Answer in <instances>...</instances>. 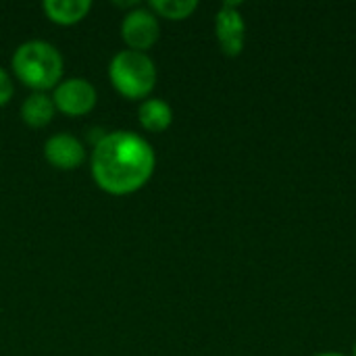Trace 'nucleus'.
<instances>
[{"label":"nucleus","mask_w":356,"mask_h":356,"mask_svg":"<svg viewBox=\"0 0 356 356\" xmlns=\"http://www.w3.org/2000/svg\"><path fill=\"white\" fill-rule=\"evenodd\" d=\"M313 356H344V355H340V353H319V355H313Z\"/></svg>","instance_id":"ddd939ff"},{"label":"nucleus","mask_w":356,"mask_h":356,"mask_svg":"<svg viewBox=\"0 0 356 356\" xmlns=\"http://www.w3.org/2000/svg\"><path fill=\"white\" fill-rule=\"evenodd\" d=\"M42 8L50 21L58 25H73L88 17L92 0H44Z\"/></svg>","instance_id":"1a4fd4ad"},{"label":"nucleus","mask_w":356,"mask_h":356,"mask_svg":"<svg viewBox=\"0 0 356 356\" xmlns=\"http://www.w3.org/2000/svg\"><path fill=\"white\" fill-rule=\"evenodd\" d=\"M108 79L121 96L131 100H146L156 83V65L146 52L127 48L111 58Z\"/></svg>","instance_id":"7ed1b4c3"},{"label":"nucleus","mask_w":356,"mask_h":356,"mask_svg":"<svg viewBox=\"0 0 356 356\" xmlns=\"http://www.w3.org/2000/svg\"><path fill=\"white\" fill-rule=\"evenodd\" d=\"M138 119L146 131L161 134L173 123V108L163 98H146L138 106Z\"/></svg>","instance_id":"6e6552de"},{"label":"nucleus","mask_w":356,"mask_h":356,"mask_svg":"<svg viewBox=\"0 0 356 356\" xmlns=\"http://www.w3.org/2000/svg\"><path fill=\"white\" fill-rule=\"evenodd\" d=\"M156 167L152 144L129 129L104 134L92 150L90 169L96 186L108 194L125 196L142 190Z\"/></svg>","instance_id":"f257e3e1"},{"label":"nucleus","mask_w":356,"mask_h":356,"mask_svg":"<svg viewBox=\"0 0 356 356\" xmlns=\"http://www.w3.org/2000/svg\"><path fill=\"white\" fill-rule=\"evenodd\" d=\"M240 2H223L215 15V35L225 56H240L246 42V23L238 10Z\"/></svg>","instance_id":"423d86ee"},{"label":"nucleus","mask_w":356,"mask_h":356,"mask_svg":"<svg viewBox=\"0 0 356 356\" xmlns=\"http://www.w3.org/2000/svg\"><path fill=\"white\" fill-rule=\"evenodd\" d=\"M148 8L156 17H165L169 21H184L198 8V2L196 0H150Z\"/></svg>","instance_id":"9b49d317"},{"label":"nucleus","mask_w":356,"mask_h":356,"mask_svg":"<svg viewBox=\"0 0 356 356\" xmlns=\"http://www.w3.org/2000/svg\"><path fill=\"white\" fill-rule=\"evenodd\" d=\"M54 113L56 106L52 102V96H48L46 92H33L21 104V119L35 129L46 127L52 121Z\"/></svg>","instance_id":"9d476101"},{"label":"nucleus","mask_w":356,"mask_h":356,"mask_svg":"<svg viewBox=\"0 0 356 356\" xmlns=\"http://www.w3.org/2000/svg\"><path fill=\"white\" fill-rule=\"evenodd\" d=\"M96 100H98V94H96L94 83L83 77H67L52 92V102L56 111L69 117L88 115L96 106Z\"/></svg>","instance_id":"20e7f679"},{"label":"nucleus","mask_w":356,"mask_h":356,"mask_svg":"<svg viewBox=\"0 0 356 356\" xmlns=\"http://www.w3.org/2000/svg\"><path fill=\"white\" fill-rule=\"evenodd\" d=\"M44 159L56 169L73 171L86 161V146L77 136L60 131L44 142Z\"/></svg>","instance_id":"0eeeda50"},{"label":"nucleus","mask_w":356,"mask_h":356,"mask_svg":"<svg viewBox=\"0 0 356 356\" xmlns=\"http://www.w3.org/2000/svg\"><path fill=\"white\" fill-rule=\"evenodd\" d=\"M121 35L129 50L146 52L152 48L161 35V23L159 17L148 6H136L131 8L123 21H121Z\"/></svg>","instance_id":"39448f33"},{"label":"nucleus","mask_w":356,"mask_h":356,"mask_svg":"<svg viewBox=\"0 0 356 356\" xmlns=\"http://www.w3.org/2000/svg\"><path fill=\"white\" fill-rule=\"evenodd\" d=\"M13 94H15V83H13L10 75L0 67V106L8 104Z\"/></svg>","instance_id":"f8f14e48"},{"label":"nucleus","mask_w":356,"mask_h":356,"mask_svg":"<svg viewBox=\"0 0 356 356\" xmlns=\"http://www.w3.org/2000/svg\"><path fill=\"white\" fill-rule=\"evenodd\" d=\"M13 73L33 92L54 90L63 81V54L46 40H27L13 52Z\"/></svg>","instance_id":"f03ea898"},{"label":"nucleus","mask_w":356,"mask_h":356,"mask_svg":"<svg viewBox=\"0 0 356 356\" xmlns=\"http://www.w3.org/2000/svg\"><path fill=\"white\" fill-rule=\"evenodd\" d=\"M355 356H356V344H355Z\"/></svg>","instance_id":"4468645a"}]
</instances>
